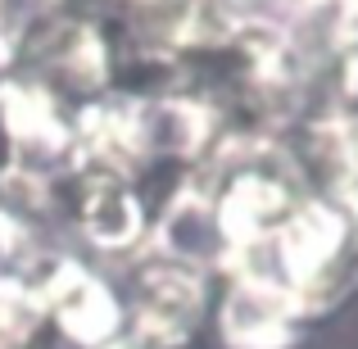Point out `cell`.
Wrapping results in <instances>:
<instances>
[{
	"label": "cell",
	"instance_id": "cell-1",
	"mask_svg": "<svg viewBox=\"0 0 358 349\" xmlns=\"http://www.w3.org/2000/svg\"><path fill=\"white\" fill-rule=\"evenodd\" d=\"M268 250L272 268H263L259 277L286 286L308 313V299L354 250V218L331 200H295V209L268 236Z\"/></svg>",
	"mask_w": 358,
	"mask_h": 349
},
{
	"label": "cell",
	"instance_id": "cell-2",
	"mask_svg": "<svg viewBox=\"0 0 358 349\" xmlns=\"http://www.w3.org/2000/svg\"><path fill=\"white\" fill-rule=\"evenodd\" d=\"M41 313L73 349H105L127 332V304L91 263L59 259L50 272L32 277Z\"/></svg>",
	"mask_w": 358,
	"mask_h": 349
},
{
	"label": "cell",
	"instance_id": "cell-3",
	"mask_svg": "<svg viewBox=\"0 0 358 349\" xmlns=\"http://www.w3.org/2000/svg\"><path fill=\"white\" fill-rule=\"evenodd\" d=\"M299 318H304V304L286 286L259 272H236L218 299L213 332L222 349H295Z\"/></svg>",
	"mask_w": 358,
	"mask_h": 349
},
{
	"label": "cell",
	"instance_id": "cell-4",
	"mask_svg": "<svg viewBox=\"0 0 358 349\" xmlns=\"http://www.w3.org/2000/svg\"><path fill=\"white\" fill-rule=\"evenodd\" d=\"M82 232L96 250H131L145 236V209L141 200L118 182V177H100L91 195L82 200Z\"/></svg>",
	"mask_w": 358,
	"mask_h": 349
},
{
	"label": "cell",
	"instance_id": "cell-5",
	"mask_svg": "<svg viewBox=\"0 0 358 349\" xmlns=\"http://www.w3.org/2000/svg\"><path fill=\"white\" fill-rule=\"evenodd\" d=\"M41 327H45V313H41L32 277H23V272H0V349L27 345Z\"/></svg>",
	"mask_w": 358,
	"mask_h": 349
},
{
	"label": "cell",
	"instance_id": "cell-6",
	"mask_svg": "<svg viewBox=\"0 0 358 349\" xmlns=\"http://www.w3.org/2000/svg\"><path fill=\"white\" fill-rule=\"evenodd\" d=\"M105 349H136V345H131L127 336H122V341H114V345H105Z\"/></svg>",
	"mask_w": 358,
	"mask_h": 349
}]
</instances>
